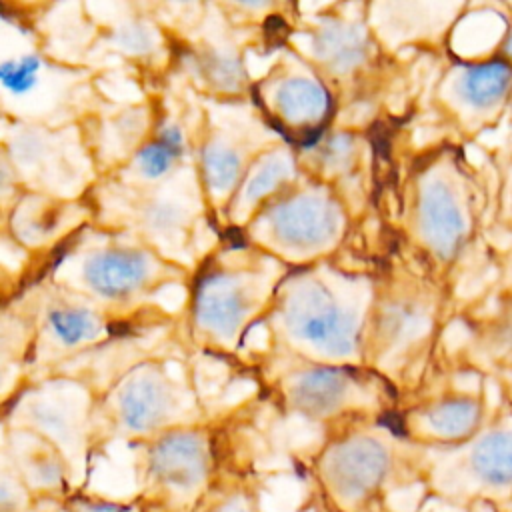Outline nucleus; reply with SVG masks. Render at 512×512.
<instances>
[{"mask_svg": "<svg viewBox=\"0 0 512 512\" xmlns=\"http://www.w3.org/2000/svg\"><path fill=\"white\" fill-rule=\"evenodd\" d=\"M62 206L56 204L52 198H30L18 208L16 218V228L18 236L24 242H44L48 240L56 230H58V216L56 212Z\"/></svg>", "mask_w": 512, "mask_h": 512, "instance_id": "nucleus-25", "label": "nucleus"}, {"mask_svg": "<svg viewBox=\"0 0 512 512\" xmlns=\"http://www.w3.org/2000/svg\"><path fill=\"white\" fill-rule=\"evenodd\" d=\"M64 132L28 130L14 132L12 152L14 166L34 186L48 194H70L82 186L86 172V160L80 156V148L74 146Z\"/></svg>", "mask_w": 512, "mask_h": 512, "instance_id": "nucleus-12", "label": "nucleus"}, {"mask_svg": "<svg viewBox=\"0 0 512 512\" xmlns=\"http://www.w3.org/2000/svg\"><path fill=\"white\" fill-rule=\"evenodd\" d=\"M484 428V406L472 396L434 400L400 418L398 430L426 450H442L468 442Z\"/></svg>", "mask_w": 512, "mask_h": 512, "instance_id": "nucleus-14", "label": "nucleus"}, {"mask_svg": "<svg viewBox=\"0 0 512 512\" xmlns=\"http://www.w3.org/2000/svg\"><path fill=\"white\" fill-rule=\"evenodd\" d=\"M510 84L512 64L502 58H492L466 68L458 82V92L470 106L486 108L496 104L508 92Z\"/></svg>", "mask_w": 512, "mask_h": 512, "instance_id": "nucleus-22", "label": "nucleus"}, {"mask_svg": "<svg viewBox=\"0 0 512 512\" xmlns=\"http://www.w3.org/2000/svg\"><path fill=\"white\" fill-rule=\"evenodd\" d=\"M504 52H506L508 58H512V32L508 34V38H506V42H504Z\"/></svg>", "mask_w": 512, "mask_h": 512, "instance_id": "nucleus-28", "label": "nucleus"}, {"mask_svg": "<svg viewBox=\"0 0 512 512\" xmlns=\"http://www.w3.org/2000/svg\"><path fill=\"white\" fill-rule=\"evenodd\" d=\"M290 412L322 424L368 420L376 412V392L344 368H314L288 376L282 384Z\"/></svg>", "mask_w": 512, "mask_h": 512, "instance_id": "nucleus-7", "label": "nucleus"}, {"mask_svg": "<svg viewBox=\"0 0 512 512\" xmlns=\"http://www.w3.org/2000/svg\"><path fill=\"white\" fill-rule=\"evenodd\" d=\"M508 512H512V510H508Z\"/></svg>", "mask_w": 512, "mask_h": 512, "instance_id": "nucleus-30", "label": "nucleus"}, {"mask_svg": "<svg viewBox=\"0 0 512 512\" xmlns=\"http://www.w3.org/2000/svg\"><path fill=\"white\" fill-rule=\"evenodd\" d=\"M418 224L424 240L440 256H452L464 240L466 220L456 196L444 182H430L418 202Z\"/></svg>", "mask_w": 512, "mask_h": 512, "instance_id": "nucleus-17", "label": "nucleus"}, {"mask_svg": "<svg viewBox=\"0 0 512 512\" xmlns=\"http://www.w3.org/2000/svg\"><path fill=\"white\" fill-rule=\"evenodd\" d=\"M316 50L324 66L336 72H348L366 58V38L362 30L350 24L330 22L318 32Z\"/></svg>", "mask_w": 512, "mask_h": 512, "instance_id": "nucleus-23", "label": "nucleus"}, {"mask_svg": "<svg viewBox=\"0 0 512 512\" xmlns=\"http://www.w3.org/2000/svg\"><path fill=\"white\" fill-rule=\"evenodd\" d=\"M42 506H44V502L42 504H36L32 510H28V512H42Z\"/></svg>", "mask_w": 512, "mask_h": 512, "instance_id": "nucleus-29", "label": "nucleus"}, {"mask_svg": "<svg viewBox=\"0 0 512 512\" xmlns=\"http://www.w3.org/2000/svg\"><path fill=\"white\" fill-rule=\"evenodd\" d=\"M188 150L184 130L176 122H168L162 126V130L156 132V136L142 144L130 164V174L138 182L154 184L168 176H174L178 162L184 160Z\"/></svg>", "mask_w": 512, "mask_h": 512, "instance_id": "nucleus-19", "label": "nucleus"}, {"mask_svg": "<svg viewBox=\"0 0 512 512\" xmlns=\"http://www.w3.org/2000/svg\"><path fill=\"white\" fill-rule=\"evenodd\" d=\"M278 324L290 344L328 360H348L358 354L366 286L352 278L304 276L286 286Z\"/></svg>", "mask_w": 512, "mask_h": 512, "instance_id": "nucleus-4", "label": "nucleus"}, {"mask_svg": "<svg viewBox=\"0 0 512 512\" xmlns=\"http://www.w3.org/2000/svg\"><path fill=\"white\" fill-rule=\"evenodd\" d=\"M92 420L94 406L86 390L70 382H54L20 396L4 416V428L36 434L56 446L82 490L94 452Z\"/></svg>", "mask_w": 512, "mask_h": 512, "instance_id": "nucleus-6", "label": "nucleus"}, {"mask_svg": "<svg viewBox=\"0 0 512 512\" xmlns=\"http://www.w3.org/2000/svg\"><path fill=\"white\" fill-rule=\"evenodd\" d=\"M246 136L240 132H216L204 148V174L206 184L212 194H228L244 172V162L248 158Z\"/></svg>", "mask_w": 512, "mask_h": 512, "instance_id": "nucleus-20", "label": "nucleus"}, {"mask_svg": "<svg viewBox=\"0 0 512 512\" xmlns=\"http://www.w3.org/2000/svg\"><path fill=\"white\" fill-rule=\"evenodd\" d=\"M2 456L16 468L36 504L64 502L78 490L62 452L36 434L4 428Z\"/></svg>", "mask_w": 512, "mask_h": 512, "instance_id": "nucleus-13", "label": "nucleus"}, {"mask_svg": "<svg viewBox=\"0 0 512 512\" xmlns=\"http://www.w3.org/2000/svg\"><path fill=\"white\" fill-rule=\"evenodd\" d=\"M420 490L456 510H512V426H488L464 444L428 450Z\"/></svg>", "mask_w": 512, "mask_h": 512, "instance_id": "nucleus-3", "label": "nucleus"}, {"mask_svg": "<svg viewBox=\"0 0 512 512\" xmlns=\"http://www.w3.org/2000/svg\"><path fill=\"white\" fill-rule=\"evenodd\" d=\"M282 252L306 256L330 248L342 232V212L324 194L302 192L268 210L258 226Z\"/></svg>", "mask_w": 512, "mask_h": 512, "instance_id": "nucleus-9", "label": "nucleus"}, {"mask_svg": "<svg viewBox=\"0 0 512 512\" xmlns=\"http://www.w3.org/2000/svg\"><path fill=\"white\" fill-rule=\"evenodd\" d=\"M196 512H264L258 470L250 462L226 460Z\"/></svg>", "mask_w": 512, "mask_h": 512, "instance_id": "nucleus-18", "label": "nucleus"}, {"mask_svg": "<svg viewBox=\"0 0 512 512\" xmlns=\"http://www.w3.org/2000/svg\"><path fill=\"white\" fill-rule=\"evenodd\" d=\"M268 296L262 272L214 274L204 280L196 298V322L216 340H230Z\"/></svg>", "mask_w": 512, "mask_h": 512, "instance_id": "nucleus-11", "label": "nucleus"}, {"mask_svg": "<svg viewBox=\"0 0 512 512\" xmlns=\"http://www.w3.org/2000/svg\"><path fill=\"white\" fill-rule=\"evenodd\" d=\"M292 172V158L286 152H272L262 162L254 164L252 172L244 178L242 188L238 190V208L242 204V212H248L258 204L264 196L274 192Z\"/></svg>", "mask_w": 512, "mask_h": 512, "instance_id": "nucleus-24", "label": "nucleus"}, {"mask_svg": "<svg viewBox=\"0 0 512 512\" xmlns=\"http://www.w3.org/2000/svg\"><path fill=\"white\" fill-rule=\"evenodd\" d=\"M104 332L100 312L88 302L56 296L40 312L38 346L46 354L72 352L94 340Z\"/></svg>", "mask_w": 512, "mask_h": 512, "instance_id": "nucleus-16", "label": "nucleus"}, {"mask_svg": "<svg viewBox=\"0 0 512 512\" xmlns=\"http://www.w3.org/2000/svg\"><path fill=\"white\" fill-rule=\"evenodd\" d=\"M116 42L126 52H146L152 46V30L144 22H126L116 30Z\"/></svg>", "mask_w": 512, "mask_h": 512, "instance_id": "nucleus-27", "label": "nucleus"}, {"mask_svg": "<svg viewBox=\"0 0 512 512\" xmlns=\"http://www.w3.org/2000/svg\"><path fill=\"white\" fill-rule=\"evenodd\" d=\"M2 90L14 110L36 116H60L74 102L72 90L78 86L70 70L48 64L34 52L4 56L0 66Z\"/></svg>", "mask_w": 512, "mask_h": 512, "instance_id": "nucleus-10", "label": "nucleus"}, {"mask_svg": "<svg viewBox=\"0 0 512 512\" xmlns=\"http://www.w3.org/2000/svg\"><path fill=\"white\" fill-rule=\"evenodd\" d=\"M270 112L292 130H314L328 114V96L322 84L302 70L288 68L264 84Z\"/></svg>", "mask_w": 512, "mask_h": 512, "instance_id": "nucleus-15", "label": "nucleus"}, {"mask_svg": "<svg viewBox=\"0 0 512 512\" xmlns=\"http://www.w3.org/2000/svg\"><path fill=\"white\" fill-rule=\"evenodd\" d=\"M224 462L212 432L198 422L144 442L130 496L136 512H196Z\"/></svg>", "mask_w": 512, "mask_h": 512, "instance_id": "nucleus-2", "label": "nucleus"}, {"mask_svg": "<svg viewBox=\"0 0 512 512\" xmlns=\"http://www.w3.org/2000/svg\"><path fill=\"white\" fill-rule=\"evenodd\" d=\"M36 506L30 490L22 482L8 458L0 462V512H28Z\"/></svg>", "mask_w": 512, "mask_h": 512, "instance_id": "nucleus-26", "label": "nucleus"}, {"mask_svg": "<svg viewBox=\"0 0 512 512\" xmlns=\"http://www.w3.org/2000/svg\"><path fill=\"white\" fill-rule=\"evenodd\" d=\"M428 450L370 420L338 426L304 464L316 512H394L396 494L422 488Z\"/></svg>", "mask_w": 512, "mask_h": 512, "instance_id": "nucleus-1", "label": "nucleus"}, {"mask_svg": "<svg viewBox=\"0 0 512 512\" xmlns=\"http://www.w3.org/2000/svg\"><path fill=\"white\" fill-rule=\"evenodd\" d=\"M138 208V226L154 240H182L186 226L192 222V210L190 204L184 202V196L176 198L158 192L154 196H144Z\"/></svg>", "mask_w": 512, "mask_h": 512, "instance_id": "nucleus-21", "label": "nucleus"}, {"mask_svg": "<svg viewBox=\"0 0 512 512\" xmlns=\"http://www.w3.org/2000/svg\"><path fill=\"white\" fill-rule=\"evenodd\" d=\"M192 396L158 368H138L94 406V448L108 442H144L198 422Z\"/></svg>", "mask_w": 512, "mask_h": 512, "instance_id": "nucleus-5", "label": "nucleus"}, {"mask_svg": "<svg viewBox=\"0 0 512 512\" xmlns=\"http://www.w3.org/2000/svg\"><path fill=\"white\" fill-rule=\"evenodd\" d=\"M78 256V262H68V280L104 302L130 300L164 274L156 256L122 242L98 244Z\"/></svg>", "mask_w": 512, "mask_h": 512, "instance_id": "nucleus-8", "label": "nucleus"}]
</instances>
